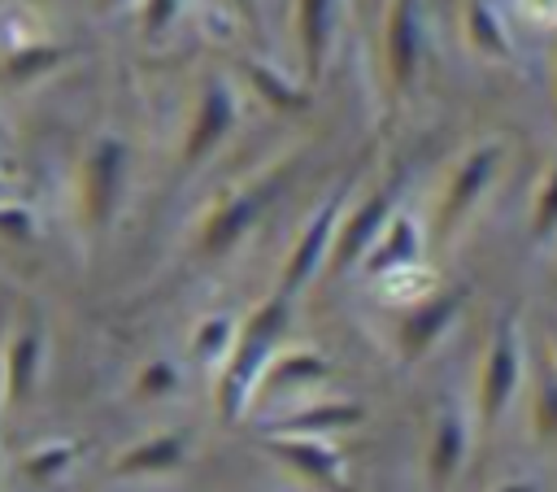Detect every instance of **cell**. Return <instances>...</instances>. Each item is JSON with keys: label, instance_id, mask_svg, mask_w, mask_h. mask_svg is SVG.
I'll return each mask as SVG.
<instances>
[{"label": "cell", "instance_id": "8992f818", "mask_svg": "<svg viewBox=\"0 0 557 492\" xmlns=\"http://www.w3.org/2000/svg\"><path fill=\"white\" fill-rule=\"evenodd\" d=\"M470 409L461 401H444L435 422H431V440H426V483L431 492H448L457 483V475L466 470L470 457Z\"/></svg>", "mask_w": 557, "mask_h": 492}, {"label": "cell", "instance_id": "e575fe53", "mask_svg": "<svg viewBox=\"0 0 557 492\" xmlns=\"http://www.w3.org/2000/svg\"><path fill=\"white\" fill-rule=\"evenodd\" d=\"M0 470H4V457H0Z\"/></svg>", "mask_w": 557, "mask_h": 492}, {"label": "cell", "instance_id": "ffe728a7", "mask_svg": "<svg viewBox=\"0 0 557 492\" xmlns=\"http://www.w3.org/2000/svg\"><path fill=\"white\" fill-rule=\"evenodd\" d=\"M235 335H239V327H235L231 313H209L191 331V357L196 361H226L231 348H235Z\"/></svg>", "mask_w": 557, "mask_h": 492}, {"label": "cell", "instance_id": "5bb4252c", "mask_svg": "<svg viewBox=\"0 0 557 492\" xmlns=\"http://www.w3.org/2000/svg\"><path fill=\"white\" fill-rule=\"evenodd\" d=\"M418 52H422L418 0H392V13H387V70H392V87L396 91H405L413 83Z\"/></svg>", "mask_w": 557, "mask_h": 492}, {"label": "cell", "instance_id": "44dd1931", "mask_svg": "<svg viewBox=\"0 0 557 492\" xmlns=\"http://www.w3.org/2000/svg\"><path fill=\"white\" fill-rule=\"evenodd\" d=\"M74 457H78V444H70V440H48V444H39V448H30V453L22 457V470H26V479H35V483H52Z\"/></svg>", "mask_w": 557, "mask_h": 492}, {"label": "cell", "instance_id": "7a4b0ae2", "mask_svg": "<svg viewBox=\"0 0 557 492\" xmlns=\"http://www.w3.org/2000/svg\"><path fill=\"white\" fill-rule=\"evenodd\" d=\"M522 370H527L522 322H518V313H500V322L492 327L483 366H479V383H474V414H479L483 431H492L505 418V409L513 405V396L522 388Z\"/></svg>", "mask_w": 557, "mask_h": 492}, {"label": "cell", "instance_id": "d590c367", "mask_svg": "<svg viewBox=\"0 0 557 492\" xmlns=\"http://www.w3.org/2000/svg\"><path fill=\"white\" fill-rule=\"evenodd\" d=\"M0 192H4V183H0Z\"/></svg>", "mask_w": 557, "mask_h": 492}, {"label": "cell", "instance_id": "6da1fadb", "mask_svg": "<svg viewBox=\"0 0 557 492\" xmlns=\"http://www.w3.org/2000/svg\"><path fill=\"white\" fill-rule=\"evenodd\" d=\"M287 313H292V300L274 292V296L261 300V305L248 313V322L239 327L235 348H231V357L222 361V379H218V418H222V422H235V418L244 414V405L252 401V392H257L265 366H270L274 353H278V340H283V331H287Z\"/></svg>", "mask_w": 557, "mask_h": 492}, {"label": "cell", "instance_id": "ba28073f", "mask_svg": "<svg viewBox=\"0 0 557 492\" xmlns=\"http://www.w3.org/2000/svg\"><path fill=\"white\" fill-rule=\"evenodd\" d=\"M122 170H126V152L117 139H100L83 165V222L91 231H104L117 213L122 200Z\"/></svg>", "mask_w": 557, "mask_h": 492}, {"label": "cell", "instance_id": "7402d4cb", "mask_svg": "<svg viewBox=\"0 0 557 492\" xmlns=\"http://www.w3.org/2000/svg\"><path fill=\"white\" fill-rule=\"evenodd\" d=\"M531 239L535 244L557 239V161L544 170V179L535 187V200H531Z\"/></svg>", "mask_w": 557, "mask_h": 492}, {"label": "cell", "instance_id": "f546056e", "mask_svg": "<svg viewBox=\"0 0 557 492\" xmlns=\"http://www.w3.org/2000/svg\"><path fill=\"white\" fill-rule=\"evenodd\" d=\"M487 492H544V488H540V479H505V483H496Z\"/></svg>", "mask_w": 557, "mask_h": 492}, {"label": "cell", "instance_id": "603a6c76", "mask_svg": "<svg viewBox=\"0 0 557 492\" xmlns=\"http://www.w3.org/2000/svg\"><path fill=\"white\" fill-rule=\"evenodd\" d=\"M178 383H183L178 366H174V361H165V357H152V361H144V366H139L131 396H135V401H165V396H174V392H178Z\"/></svg>", "mask_w": 557, "mask_h": 492}, {"label": "cell", "instance_id": "4316f807", "mask_svg": "<svg viewBox=\"0 0 557 492\" xmlns=\"http://www.w3.org/2000/svg\"><path fill=\"white\" fill-rule=\"evenodd\" d=\"M252 78H257V87H261V91H265V96H270V100H278V104H283V109H287V104H296V100H300V96H296V91H287V87H283V83H278V78H274V74H270V70H261V65H252Z\"/></svg>", "mask_w": 557, "mask_h": 492}, {"label": "cell", "instance_id": "277c9868", "mask_svg": "<svg viewBox=\"0 0 557 492\" xmlns=\"http://www.w3.org/2000/svg\"><path fill=\"white\" fill-rule=\"evenodd\" d=\"M261 448L318 492H348L344 453L322 435H265Z\"/></svg>", "mask_w": 557, "mask_h": 492}, {"label": "cell", "instance_id": "3957f363", "mask_svg": "<svg viewBox=\"0 0 557 492\" xmlns=\"http://www.w3.org/2000/svg\"><path fill=\"white\" fill-rule=\"evenodd\" d=\"M500 157H505V148L496 139H487V144H479V148H470L461 157V165L453 170V179H448V187L440 196V209H435V239L440 244H448L461 231V222L474 213V205L483 200L487 183L500 170Z\"/></svg>", "mask_w": 557, "mask_h": 492}, {"label": "cell", "instance_id": "f1b7e54d", "mask_svg": "<svg viewBox=\"0 0 557 492\" xmlns=\"http://www.w3.org/2000/svg\"><path fill=\"white\" fill-rule=\"evenodd\" d=\"M174 4L178 0H148V30H161L174 17Z\"/></svg>", "mask_w": 557, "mask_h": 492}, {"label": "cell", "instance_id": "d6a6232c", "mask_svg": "<svg viewBox=\"0 0 557 492\" xmlns=\"http://www.w3.org/2000/svg\"><path fill=\"white\" fill-rule=\"evenodd\" d=\"M548 366L557 370V335H553V357H548Z\"/></svg>", "mask_w": 557, "mask_h": 492}, {"label": "cell", "instance_id": "9c48e42d", "mask_svg": "<svg viewBox=\"0 0 557 492\" xmlns=\"http://www.w3.org/2000/svg\"><path fill=\"white\" fill-rule=\"evenodd\" d=\"M466 305V287H448V292H431L426 300L409 305V313L400 318V331H396V348L405 361H418L435 348V340L457 322Z\"/></svg>", "mask_w": 557, "mask_h": 492}, {"label": "cell", "instance_id": "ac0fdd59", "mask_svg": "<svg viewBox=\"0 0 557 492\" xmlns=\"http://www.w3.org/2000/svg\"><path fill=\"white\" fill-rule=\"evenodd\" d=\"M466 39H470V48H479L492 61H509L513 57L509 30L500 26V17H496V9L487 0H466Z\"/></svg>", "mask_w": 557, "mask_h": 492}, {"label": "cell", "instance_id": "83f0119b", "mask_svg": "<svg viewBox=\"0 0 557 492\" xmlns=\"http://www.w3.org/2000/svg\"><path fill=\"white\" fill-rule=\"evenodd\" d=\"M0 231H4V235H17V239H30L35 226H30V213L13 205V209H0Z\"/></svg>", "mask_w": 557, "mask_h": 492}, {"label": "cell", "instance_id": "484cf974", "mask_svg": "<svg viewBox=\"0 0 557 492\" xmlns=\"http://www.w3.org/2000/svg\"><path fill=\"white\" fill-rule=\"evenodd\" d=\"M57 61V52L52 48H35V52H17L13 61H9V74L13 78H22V74H30V70H39V65H52Z\"/></svg>", "mask_w": 557, "mask_h": 492}, {"label": "cell", "instance_id": "d6986e66", "mask_svg": "<svg viewBox=\"0 0 557 492\" xmlns=\"http://www.w3.org/2000/svg\"><path fill=\"white\" fill-rule=\"evenodd\" d=\"M331 9L335 0H300V48H305V74L318 78L326 39H331Z\"/></svg>", "mask_w": 557, "mask_h": 492}, {"label": "cell", "instance_id": "7c38bea8", "mask_svg": "<svg viewBox=\"0 0 557 492\" xmlns=\"http://www.w3.org/2000/svg\"><path fill=\"white\" fill-rule=\"evenodd\" d=\"M4 401L9 405H26L39 388V370H44V327L39 322H26L9 348H4Z\"/></svg>", "mask_w": 557, "mask_h": 492}, {"label": "cell", "instance_id": "836d02e7", "mask_svg": "<svg viewBox=\"0 0 557 492\" xmlns=\"http://www.w3.org/2000/svg\"><path fill=\"white\" fill-rule=\"evenodd\" d=\"M0 401H4V361H0Z\"/></svg>", "mask_w": 557, "mask_h": 492}, {"label": "cell", "instance_id": "9a60e30c", "mask_svg": "<svg viewBox=\"0 0 557 492\" xmlns=\"http://www.w3.org/2000/svg\"><path fill=\"white\" fill-rule=\"evenodd\" d=\"M231 118H235L231 91H226V83H222V78H213V83L205 87V100H200V109H196V122H191V135H187L183 161H187V165L205 161V157H209V152L218 148V139L226 135Z\"/></svg>", "mask_w": 557, "mask_h": 492}, {"label": "cell", "instance_id": "52a82bcc", "mask_svg": "<svg viewBox=\"0 0 557 492\" xmlns=\"http://www.w3.org/2000/svg\"><path fill=\"white\" fill-rule=\"evenodd\" d=\"M392 213H396V187L392 183L370 192L357 209H348V218H339V231L331 244V270H348V266L366 261V253L374 248V239L383 235Z\"/></svg>", "mask_w": 557, "mask_h": 492}, {"label": "cell", "instance_id": "4fadbf2b", "mask_svg": "<svg viewBox=\"0 0 557 492\" xmlns=\"http://www.w3.org/2000/svg\"><path fill=\"white\" fill-rule=\"evenodd\" d=\"M418 261H422V231H418V222H413L409 213L396 209V213L387 218L383 235L374 239V248L366 253L361 270H366L370 279H383V274L405 270V266H418Z\"/></svg>", "mask_w": 557, "mask_h": 492}, {"label": "cell", "instance_id": "5b68a950", "mask_svg": "<svg viewBox=\"0 0 557 492\" xmlns=\"http://www.w3.org/2000/svg\"><path fill=\"white\" fill-rule=\"evenodd\" d=\"M339 209H344V192L326 196L322 209L305 222V231L296 235L287 261H283V283H278V296H296L326 261H331V244H335V231H339Z\"/></svg>", "mask_w": 557, "mask_h": 492}, {"label": "cell", "instance_id": "d4e9b609", "mask_svg": "<svg viewBox=\"0 0 557 492\" xmlns=\"http://www.w3.org/2000/svg\"><path fill=\"white\" fill-rule=\"evenodd\" d=\"M531 418H535V435L540 440H557V370L553 366H544L540 379H535Z\"/></svg>", "mask_w": 557, "mask_h": 492}, {"label": "cell", "instance_id": "4dcf8cb0", "mask_svg": "<svg viewBox=\"0 0 557 492\" xmlns=\"http://www.w3.org/2000/svg\"><path fill=\"white\" fill-rule=\"evenodd\" d=\"M527 4H531L535 13H544V17H553V13H557V0H527Z\"/></svg>", "mask_w": 557, "mask_h": 492}, {"label": "cell", "instance_id": "1f68e13d", "mask_svg": "<svg viewBox=\"0 0 557 492\" xmlns=\"http://www.w3.org/2000/svg\"><path fill=\"white\" fill-rule=\"evenodd\" d=\"M235 4H239V9H244L252 22H257V0H235Z\"/></svg>", "mask_w": 557, "mask_h": 492}, {"label": "cell", "instance_id": "8fae6325", "mask_svg": "<svg viewBox=\"0 0 557 492\" xmlns=\"http://www.w3.org/2000/svg\"><path fill=\"white\" fill-rule=\"evenodd\" d=\"M265 200H270V187H252V192H235V196H226V200L205 218L200 253H209V257L231 253V248L244 239V231L257 222V213H261Z\"/></svg>", "mask_w": 557, "mask_h": 492}, {"label": "cell", "instance_id": "e0dca14e", "mask_svg": "<svg viewBox=\"0 0 557 492\" xmlns=\"http://www.w3.org/2000/svg\"><path fill=\"white\" fill-rule=\"evenodd\" d=\"M326 374H331V366H326L322 353H313V348H292V353H278V357L265 366L261 383H270L274 392H292V388L322 383Z\"/></svg>", "mask_w": 557, "mask_h": 492}, {"label": "cell", "instance_id": "2e32d148", "mask_svg": "<svg viewBox=\"0 0 557 492\" xmlns=\"http://www.w3.org/2000/svg\"><path fill=\"white\" fill-rule=\"evenodd\" d=\"M361 418H366V409L357 401H318V405H305V409L278 418L270 431L274 435H322L326 440V431H348Z\"/></svg>", "mask_w": 557, "mask_h": 492}, {"label": "cell", "instance_id": "cb8c5ba5", "mask_svg": "<svg viewBox=\"0 0 557 492\" xmlns=\"http://www.w3.org/2000/svg\"><path fill=\"white\" fill-rule=\"evenodd\" d=\"M379 283H383V296L387 300H409V305H418V300H426L435 292V279H431V270L422 261L418 266H405V270H392Z\"/></svg>", "mask_w": 557, "mask_h": 492}, {"label": "cell", "instance_id": "30bf717a", "mask_svg": "<svg viewBox=\"0 0 557 492\" xmlns=\"http://www.w3.org/2000/svg\"><path fill=\"white\" fill-rule=\"evenodd\" d=\"M187 444H191V435H187L183 427H174V431H152V435L126 444V448L113 457L109 470H113V479H152V475H170V470H178V466L187 462Z\"/></svg>", "mask_w": 557, "mask_h": 492}]
</instances>
